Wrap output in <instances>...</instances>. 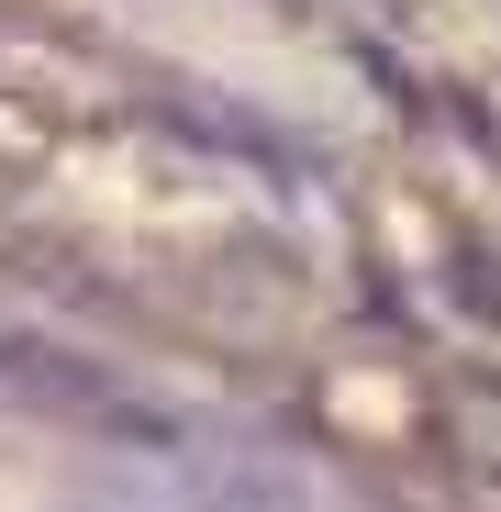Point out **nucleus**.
Wrapping results in <instances>:
<instances>
[{
	"instance_id": "1",
	"label": "nucleus",
	"mask_w": 501,
	"mask_h": 512,
	"mask_svg": "<svg viewBox=\"0 0 501 512\" xmlns=\"http://www.w3.org/2000/svg\"><path fill=\"white\" fill-rule=\"evenodd\" d=\"M78 512H312V490L257 446H201V457H167V468L90 490Z\"/></svg>"
}]
</instances>
